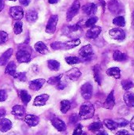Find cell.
Segmentation results:
<instances>
[{
    "label": "cell",
    "instance_id": "cell-23",
    "mask_svg": "<svg viewBox=\"0 0 134 135\" xmlns=\"http://www.w3.org/2000/svg\"><path fill=\"white\" fill-rule=\"evenodd\" d=\"M123 100L126 103V104L130 107V108H133L134 107V93H126L124 94Z\"/></svg>",
    "mask_w": 134,
    "mask_h": 135
},
{
    "label": "cell",
    "instance_id": "cell-41",
    "mask_svg": "<svg viewBox=\"0 0 134 135\" xmlns=\"http://www.w3.org/2000/svg\"><path fill=\"white\" fill-rule=\"evenodd\" d=\"M8 39H9L8 34L4 31H0V44H5L6 42H7Z\"/></svg>",
    "mask_w": 134,
    "mask_h": 135
},
{
    "label": "cell",
    "instance_id": "cell-33",
    "mask_svg": "<svg viewBox=\"0 0 134 135\" xmlns=\"http://www.w3.org/2000/svg\"><path fill=\"white\" fill-rule=\"evenodd\" d=\"M103 128V124L101 122L98 121V122H94L92 123V124H90L88 126V130L90 131H92V132H96V131H100L101 129Z\"/></svg>",
    "mask_w": 134,
    "mask_h": 135
},
{
    "label": "cell",
    "instance_id": "cell-30",
    "mask_svg": "<svg viewBox=\"0 0 134 135\" xmlns=\"http://www.w3.org/2000/svg\"><path fill=\"white\" fill-rule=\"evenodd\" d=\"M113 58L115 61L118 62H122L127 59V55L126 54L120 51H115L113 55Z\"/></svg>",
    "mask_w": 134,
    "mask_h": 135
},
{
    "label": "cell",
    "instance_id": "cell-15",
    "mask_svg": "<svg viewBox=\"0 0 134 135\" xmlns=\"http://www.w3.org/2000/svg\"><path fill=\"white\" fill-rule=\"evenodd\" d=\"M82 10L86 15L91 16V15H93L96 13L97 6L95 3H88L82 7Z\"/></svg>",
    "mask_w": 134,
    "mask_h": 135
},
{
    "label": "cell",
    "instance_id": "cell-7",
    "mask_svg": "<svg viewBox=\"0 0 134 135\" xmlns=\"http://www.w3.org/2000/svg\"><path fill=\"white\" fill-rule=\"evenodd\" d=\"M10 16L17 21H20L24 17V10L20 6H13L9 9Z\"/></svg>",
    "mask_w": 134,
    "mask_h": 135
},
{
    "label": "cell",
    "instance_id": "cell-16",
    "mask_svg": "<svg viewBox=\"0 0 134 135\" xmlns=\"http://www.w3.org/2000/svg\"><path fill=\"white\" fill-rule=\"evenodd\" d=\"M81 44V40L79 39H73L71 40H68L66 42H62V50H70Z\"/></svg>",
    "mask_w": 134,
    "mask_h": 135
},
{
    "label": "cell",
    "instance_id": "cell-49",
    "mask_svg": "<svg viewBox=\"0 0 134 135\" xmlns=\"http://www.w3.org/2000/svg\"><path fill=\"white\" fill-rule=\"evenodd\" d=\"M129 132L126 130H122V131H119L117 132L116 135H129Z\"/></svg>",
    "mask_w": 134,
    "mask_h": 135
},
{
    "label": "cell",
    "instance_id": "cell-27",
    "mask_svg": "<svg viewBox=\"0 0 134 135\" xmlns=\"http://www.w3.org/2000/svg\"><path fill=\"white\" fill-rule=\"evenodd\" d=\"M16 68H17V66H16L15 62H9L7 64L6 67L5 73L9 74V75H10V76H12V77H13L14 74L17 72L16 71Z\"/></svg>",
    "mask_w": 134,
    "mask_h": 135
},
{
    "label": "cell",
    "instance_id": "cell-43",
    "mask_svg": "<svg viewBox=\"0 0 134 135\" xmlns=\"http://www.w3.org/2000/svg\"><path fill=\"white\" fill-rule=\"evenodd\" d=\"M68 29H69V32H76L81 29V26L79 24H76L72 26H69Z\"/></svg>",
    "mask_w": 134,
    "mask_h": 135
},
{
    "label": "cell",
    "instance_id": "cell-19",
    "mask_svg": "<svg viewBox=\"0 0 134 135\" xmlns=\"http://www.w3.org/2000/svg\"><path fill=\"white\" fill-rule=\"evenodd\" d=\"M48 99H49V96L47 94H41L35 98L33 104L35 106H43L45 105Z\"/></svg>",
    "mask_w": 134,
    "mask_h": 135
},
{
    "label": "cell",
    "instance_id": "cell-31",
    "mask_svg": "<svg viewBox=\"0 0 134 135\" xmlns=\"http://www.w3.org/2000/svg\"><path fill=\"white\" fill-rule=\"evenodd\" d=\"M103 123L107 127V128H108L111 131H115L118 127V123H116V121H114L112 119H104Z\"/></svg>",
    "mask_w": 134,
    "mask_h": 135
},
{
    "label": "cell",
    "instance_id": "cell-57",
    "mask_svg": "<svg viewBox=\"0 0 134 135\" xmlns=\"http://www.w3.org/2000/svg\"><path fill=\"white\" fill-rule=\"evenodd\" d=\"M81 135H88V134H81Z\"/></svg>",
    "mask_w": 134,
    "mask_h": 135
},
{
    "label": "cell",
    "instance_id": "cell-18",
    "mask_svg": "<svg viewBox=\"0 0 134 135\" xmlns=\"http://www.w3.org/2000/svg\"><path fill=\"white\" fill-rule=\"evenodd\" d=\"M12 128V123L8 119H0V131L6 133Z\"/></svg>",
    "mask_w": 134,
    "mask_h": 135
},
{
    "label": "cell",
    "instance_id": "cell-12",
    "mask_svg": "<svg viewBox=\"0 0 134 135\" xmlns=\"http://www.w3.org/2000/svg\"><path fill=\"white\" fill-rule=\"evenodd\" d=\"M45 82H46L45 79L43 78L33 80L29 82V89L33 91H38L42 88V86L45 84Z\"/></svg>",
    "mask_w": 134,
    "mask_h": 135
},
{
    "label": "cell",
    "instance_id": "cell-28",
    "mask_svg": "<svg viewBox=\"0 0 134 135\" xmlns=\"http://www.w3.org/2000/svg\"><path fill=\"white\" fill-rule=\"evenodd\" d=\"M19 97L24 104H28L29 101L31 100V96L28 94V93L26 90L21 89L19 91Z\"/></svg>",
    "mask_w": 134,
    "mask_h": 135
},
{
    "label": "cell",
    "instance_id": "cell-51",
    "mask_svg": "<svg viewBox=\"0 0 134 135\" xmlns=\"http://www.w3.org/2000/svg\"><path fill=\"white\" fill-rule=\"evenodd\" d=\"M130 124V128L134 131V116L132 118V119H131Z\"/></svg>",
    "mask_w": 134,
    "mask_h": 135
},
{
    "label": "cell",
    "instance_id": "cell-24",
    "mask_svg": "<svg viewBox=\"0 0 134 135\" xmlns=\"http://www.w3.org/2000/svg\"><path fill=\"white\" fill-rule=\"evenodd\" d=\"M107 74L110 77H113L115 79H119L121 78V71L118 67H112L107 70Z\"/></svg>",
    "mask_w": 134,
    "mask_h": 135
},
{
    "label": "cell",
    "instance_id": "cell-17",
    "mask_svg": "<svg viewBox=\"0 0 134 135\" xmlns=\"http://www.w3.org/2000/svg\"><path fill=\"white\" fill-rule=\"evenodd\" d=\"M24 122L29 126V127H36L39 124V119L38 116L34 115H27L24 117Z\"/></svg>",
    "mask_w": 134,
    "mask_h": 135
},
{
    "label": "cell",
    "instance_id": "cell-32",
    "mask_svg": "<svg viewBox=\"0 0 134 135\" xmlns=\"http://www.w3.org/2000/svg\"><path fill=\"white\" fill-rule=\"evenodd\" d=\"M47 66H48L49 69L51 70H53V71H58L60 69V63H59V62H58L56 60H54V59L48 60Z\"/></svg>",
    "mask_w": 134,
    "mask_h": 135
},
{
    "label": "cell",
    "instance_id": "cell-4",
    "mask_svg": "<svg viewBox=\"0 0 134 135\" xmlns=\"http://www.w3.org/2000/svg\"><path fill=\"white\" fill-rule=\"evenodd\" d=\"M93 54H94L93 49H92V47L90 44H87V45L84 46L79 51V55H80V57L81 59H85V60L89 59L93 55Z\"/></svg>",
    "mask_w": 134,
    "mask_h": 135
},
{
    "label": "cell",
    "instance_id": "cell-20",
    "mask_svg": "<svg viewBox=\"0 0 134 135\" xmlns=\"http://www.w3.org/2000/svg\"><path fill=\"white\" fill-rule=\"evenodd\" d=\"M25 108L21 105H15L12 108V114L17 117H23L25 115Z\"/></svg>",
    "mask_w": 134,
    "mask_h": 135
},
{
    "label": "cell",
    "instance_id": "cell-11",
    "mask_svg": "<svg viewBox=\"0 0 134 135\" xmlns=\"http://www.w3.org/2000/svg\"><path fill=\"white\" fill-rule=\"evenodd\" d=\"M108 8L110 9V11L115 14H118L119 13H121L122 11V5L115 0L111 1L108 4Z\"/></svg>",
    "mask_w": 134,
    "mask_h": 135
},
{
    "label": "cell",
    "instance_id": "cell-9",
    "mask_svg": "<svg viewBox=\"0 0 134 135\" xmlns=\"http://www.w3.org/2000/svg\"><path fill=\"white\" fill-rule=\"evenodd\" d=\"M101 31H102L101 27L93 25V26L90 27V28L88 30V32L86 33V36L88 39H96L99 36Z\"/></svg>",
    "mask_w": 134,
    "mask_h": 135
},
{
    "label": "cell",
    "instance_id": "cell-39",
    "mask_svg": "<svg viewBox=\"0 0 134 135\" xmlns=\"http://www.w3.org/2000/svg\"><path fill=\"white\" fill-rule=\"evenodd\" d=\"M97 21H98V17H90L89 19H88L87 21H86V22H85V26L86 27H92V26H93L96 22H97Z\"/></svg>",
    "mask_w": 134,
    "mask_h": 135
},
{
    "label": "cell",
    "instance_id": "cell-53",
    "mask_svg": "<svg viewBox=\"0 0 134 135\" xmlns=\"http://www.w3.org/2000/svg\"><path fill=\"white\" fill-rule=\"evenodd\" d=\"M4 1L3 0H0V11H2L4 8Z\"/></svg>",
    "mask_w": 134,
    "mask_h": 135
},
{
    "label": "cell",
    "instance_id": "cell-50",
    "mask_svg": "<svg viewBox=\"0 0 134 135\" xmlns=\"http://www.w3.org/2000/svg\"><path fill=\"white\" fill-rule=\"evenodd\" d=\"M6 115V111L3 108H0V119Z\"/></svg>",
    "mask_w": 134,
    "mask_h": 135
},
{
    "label": "cell",
    "instance_id": "cell-34",
    "mask_svg": "<svg viewBox=\"0 0 134 135\" xmlns=\"http://www.w3.org/2000/svg\"><path fill=\"white\" fill-rule=\"evenodd\" d=\"M113 23L118 27H124L126 25V21H125L124 17H122V16L116 17L113 20Z\"/></svg>",
    "mask_w": 134,
    "mask_h": 135
},
{
    "label": "cell",
    "instance_id": "cell-44",
    "mask_svg": "<svg viewBox=\"0 0 134 135\" xmlns=\"http://www.w3.org/2000/svg\"><path fill=\"white\" fill-rule=\"evenodd\" d=\"M82 129H83L82 125L81 124H78L77 126V127L75 128V130L73 131V135H81L82 134Z\"/></svg>",
    "mask_w": 134,
    "mask_h": 135
},
{
    "label": "cell",
    "instance_id": "cell-37",
    "mask_svg": "<svg viewBox=\"0 0 134 135\" xmlns=\"http://www.w3.org/2000/svg\"><path fill=\"white\" fill-rule=\"evenodd\" d=\"M62 74H60L58 76H54V77H51L49 78V80L47 81V83L48 85H57L62 79Z\"/></svg>",
    "mask_w": 134,
    "mask_h": 135
},
{
    "label": "cell",
    "instance_id": "cell-13",
    "mask_svg": "<svg viewBox=\"0 0 134 135\" xmlns=\"http://www.w3.org/2000/svg\"><path fill=\"white\" fill-rule=\"evenodd\" d=\"M115 105V96H114V91H111L103 104V108L106 109L111 110V109H113Z\"/></svg>",
    "mask_w": 134,
    "mask_h": 135
},
{
    "label": "cell",
    "instance_id": "cell-58",
    "mask_svg": "<svg viewBox=\"0 0 134 135\" xmlns=\"http://www.w3.org/2000/svg\"><path fill=\"white\" fill-rule=\"evenodd\" d=\"M9 1H17V0H9Z\"/></svg>",
    "mask_w": 134,
    "mask_h": 135
},
{
    "label": "cell",
    "instance_id": "cell-42",
    "mask_svg": "<svg viewBox=\"0 0 134 135\" xmlns=\"http://www.w3.org/2000/svg\"><path fill=\"white\" fill-rule=\"evenodd\" d=\"M116 123H118V127H126L128 124H130V122L125 119H118L116 120Z\"/></svg>",
    "mask_w": 134,
    "mask_h": 135
},
{
    "label": "cell",
    "instance_id": "cell-54",
    "mask_svg": "<svg viewBox=\"0 0 134 135\" xmlns=\"http://www.w3.org/2000/svg\"><path fill=\"white\" fill-rule=\"evenodd\" d=\"M59 0H48V2L51 3V4H55L58 2Z\"/></svg>",
    "mask_w": 134,
    "mask_h": 135
},
{
    "label": "cell",
    "instance_id": "cell-22",
    "mask_svg": "<svg viewBox=\"0 0 134 135\" xmlns=\"http://www.w3.org/2000/svg\"><path fill=\"white\" fill-rule=\"evenodd\" d=\"M34 47H35V50H36L37 52H39V53H40V54H42V55H45V54H47V53L49 52V50H48L46 44H45L44 43H43L42 41L37 42V43L35 44Z\"/></svg>",
    "mask_w": 134,
    "mask_h": 135
},
{
    "label": "cell",
    "instance_id": "cell-21",
    "mask_svg": "<svg viewBox=\"0 0 134 135\" xmlns=\"http://www.w3.org/2000/svg\"><path fill=\"white\" fill-rule=\"evenodd\" d=\"M13 55V49L9 48L7 51H6L0 57V66H5L7 62L9 61V58Z\"/></svg>",
    "mask_w": 134,
    "mask_h": 135
},
{
    "label": "cell",
    "instance_id": "cell-6",
    "mask_svg": "<svg viewBox=\"0 0 134 135\" xmlns=\"http://www.w3.org/2000/svg\"><path fill=\"white\" fill-rule=\"evenodd\" d=\"M109 34L111 37L115 40H119L122 41L126 38V33L125 32L121 29V28H112L109 31Z\"/></svg>",
    "mask_w": 134,
    "mask_h": 135
},
{
    "label": "cell",
    "instance_id": "cell-52",
    "mask_svg": "<svg viewBox=\"0 0 134 135\" xmlns=\"http://www.w3.org/2000/svg\"><path fill=\"white\" fill-rule=\"evenodd\" d=\"M100 1V4H101V6H102V7H103V11L105 10V6H106V3H105V2L103 1V0H99Z\"/></svg>",
    "mask_w": 134,
    "mask_h": 135
},
{
    "label": "cell",
    "instance_id": "cell-14",
    "mask_svg": "<svg viewBox=\"0 0 134 135\" xmlns=\"http://www.w3.org/2000/svg\"><path fill=\"white\" fill-rule=\"evenodd\" d=\"M51 123H52L53 127L60 132H62V131H66V123L62 120H61L60 119H58L57 117H54L51 119Z\"/></svg>",
    "mask_w": 134,
    "mask_h": 135
},
{
    "label": "cell",
    "instance_id": "cell-36",
    "mask_svg": "<svg viewBox=\"0 0 134 135\" xmlns=\"http://www.w3.org/2000/svg\"><path fill=\"white\" fill-rule=\"evenodd\" d=\"M22 25H22V22L20 21H17V22L14 24V25H13V32H14V33H15L16 35H18V34L21 33L22 29H23Z\"/></svg>",
    "mask_w": 134,
    "mask_h": 135
},
{
    "label": "cell",
    "instance_id": "cell-56",
    "mask_svg": "<svg viewBox=\"0 0 134 135\" xmlns=\"http://www.w3.org/2000/svg\"><path fill=\"white\" fill-rule=\"evenodd\" d=\"M129 135H134V134H129Z\"/></svg>",
    "mask_w": 134,
    "mask_h": 135
},
{
    "label": "cell",
    "instance_id": "cell-8",
    "mask_svg": "<svg viewBox=\"0 0 134 135\" xmlns=\"http://www.w3.org/2000/svg\"><path fill=\"white\" fill-rule=\"evenodd\" d=\"M16 58L17 62L20 63L28 62L31 61V55L24 50L18 51L16 54Z\"/></svg>",
    "mask_w": 134,
    "mask_h": 135
},
{
    "label": "cell",
    "instance_id": "cell-40",
    "mask_svg": "<svg viewBox=\"0 0 134 135\" xmlns=\"http://www.w3.org/2000/svg\"><path fill=\"white\" fill-rule=\"evenodd\" d=\"M14 78H17V80L21 81H25L27 78H26V73L24 72H21V73H17L14 74L13 76Z\"/></svg>",
    "mask_w": 134,
    "mask_h": 135
},
{
    "label": "cell",
    "instance_id": "cell-38",
    "mask_svg": "<svg viewBox=\"0 0 134 135\" xmlns=\"http://www.w3.org/2000/svg\"><path fill=\"white\" fill-rule=\"evenodd\" d=\"M65 60L70 65H74V64H77V63H79L80 62V59L77 58V57H74V56L66 57L65 59Z\"/></svg>",
    "mask_w": 134,
    "mask_h": 135
},
{
    "label": "cell",
    "instance_id": "cell-26",
    "mask_svg": "<svg viewBox=\"0 0 134 135\" xmlns=\"http://www.w3.org/2000/svg\"><path fill=\"white\" fill-rule=\"evenodd\" d=\"M93 72H94V78L95 81L98 83V85H101L102 81V75H101V68L99 65H96L93 68Z\"/></svg>",
    "mask_w": 134,
    "mask_h": 135
},
{
    "label": "cell",
    "instance_id": "cell-47",
    "mask_svg": "<svg viewBox=\"0 0 134 135\" xmlns=\"http://www.w3.org/2000/svg\"><path fill=\"white\" fill-rule=\"evenodd\" d=\"M66 85H67V84H66V82H65V81H59L58 84H57V89H59V90H62V89H64L66 87Z\"/></svg>",
    "mask_w": 134,
    "mask_h": 135
},
{
    "label": "cell",
    "instance_id": "cell-10",
    "mask_svg": "<svg viewBox=\"0 0 134 135\" xmlns=\"http://www.w3.org/2000/svg\"><path fill=\"white\" fill-rule=\"evenodd\" d=\"M66 76L70 81H74L79 79V78L81 76V72L78 68H72L66 73Z\"/></svg>",
    "mask_w": 134,
    "mask_h": 135
},
{
    "label": "cell",
    "instance_id": "cell-5",
    "mask_svg": "<svg viewBox=\"0 0 134 135\" xmlns=\"http://www.w3.org/2000/svg\"><path fill=\"white\" fill-rule=\"evenodd\" d=\"M93 87L91 83H85L81 88V93L85 100H90L92 96Z\"/></svg>",
    "mask_w": 134,
    "mask_h": 135
},
{
    "label": "cell",
    "instance_id": "cell-2",
    "mask_svg": "<svg viewBox=\"0 0 134 135\" xmlns=\"http://www.w3.org/2000/svg\"><path fill=\"white\" fill-rule=\"evenodd\" d=\"M58 21V17L57 15H51L46 26V29H45L46 32L49 34H54L56 30Z\"/></svg>",
    "mask_w": 134,
    "mask_h": 135
},
{
    "label": "cell",
    "instance_id": "cell-55",
    "mask_svg": "<svg viewBox=\"0 0 134 135\" xmlns=\"http://www.w3.org/2000/svg\"><path fill=\"white\" fill-rule=\"evenodd\" d=\"M96 135H108V134L106 131H100V132H99Z\"/></svg>",
    "mask_w": 134,
    "mask_h": 135
},
{
    "label": "cell",
    "instance_id": "cell-46",
    "mask_svg": "<svg viewBox=\"0 0 134 135\" xmlns=\"http://www.w3.org/2000/svg\"><path fill=\"white\" fill-rule=\"evenodd\" d=\"M7 99V93L6 90L2 89L0 90V102H3Z\"/></svg>",
    "mask_w": 134,
    "mask_h": 135
},
{
    "label": "cell",
    "instance_id": "cell-3",
    "mask_svg": "<svg viewBox=\"0 0 134 135\" xmlns=\"http://www.w3.org/2000/svg\"><path fill=\"white\" fill-rule=\"evenodd\" d=\"M80 2L79 1H74L73 3L72 4V6L70 7V9H68L67 13H66V20L67 21H70L78 13L79 9H80Z\"/></svg>",
    "mask_w": 134,
    "mask_h": 135
},
{
    "label": "cell",
    "instance_id": "cell-48",
    "mask_svg": "<svg viewBox=\"0 0 134 135\" xmlns=\"http://www.w3.org/2000/svg\"><path fill=\"white\" fill-rule=\"evenodd\" d=\"M20 1V3L22 5V6H28V4L30 3L31 0H19Z\"/></svg>",
    "mask_w": 134,
    "mask_h": 135
},
{
    "label": "cell",
    "instance_id": "cell-1",
    "mask_svg": "<svg viewBox=\"0 0 134 135\" xmlns=\"http://www.w3.org/2000/svg\"><path fill=\"white\" fill-rule=\"evenodd\" d=\"M95 113V108L92 103L85 102L84 103L80 108L79 117L81 119H92Z\"/></svg>",
    "mask_w": 134,
    "mask_h": 135
},
{
    "label": "cell",
    "instance_id": "cell-35",
    "mask_svg": "<svg viewBox=\"0 0 134 135\" xmlns=\"http://www.w3.org/2000/svg\"><path fill=\"white\" fill-rule=\"evenodd\" d=\"M122 88H123L124 90L128 91V90H130V89L133 88V83L132 81H130V80H129V79L123 80V81H122Z\"/></svg>",
    "mask_w": 134,
    "mask_h": 135
},
{
    "label": "cell",
    "instance_id": "cell-45",
    "mask_svg": "<svg viewBox=\"0 0 134 135\" xmlns=\"http://www.w3.org/2000/svg\"><path fill=\"white\" fill-rule=\"evenodd\" d=\"M78 119H79V116L77 114H73L70 117V123H71L73 125V124H76L77 123Z\"/></svg>",
    "mask_w": 134,
    "mask_h": 135
},
{
    "label": "cell",
    "instance_id": "cell-29",
    "mask_svg": "<svg viewBox=\"0 0 134 135\" xmlns=\"http://www.w3.org/2000/svg\"><path fill=\"white\" fill-rule=\"evenodd\" d=\"M70 108H71V103H70V101H69L67 100H63L61 101L60 110H61L62 113L66 114V112H68L70 111Z\"/></svg>",
    "mask_w": 134,
    "mask_h": 135
},
{
    "label": "cell",
    "instance_id": "cell-25",
    "mask_svg": "<svg viewBox=\"0 0 134 135\" xmlns=\"http://www.w3.org/2000/svg\"><path fill=\"white\" fill-rule=\"evenodd\" d=\"M26 20L29 23H34L37 18H38V14H37V12L35 11V10H32V9H30V10H28L27 13H26Z\"/></svg>",
    "mask_w": 134,
    "mask_h": 135
}]
</instances>
